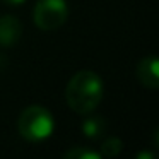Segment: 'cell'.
Here are the masks:
<instances>
[{
  "mask_svg": "<svg viewBox=\"0 0 159 159\" xmlns=\"http://www.w3.org/2000/svg\"><path fill=\"white\" fill-rule=\"evenodd\" d=\"M104 94L101 77L93 70H80L69 80L65 89V99L72 111L79 115H89L98 108Z\"/></svg>",
  "mask_w": 159,
  "mask_h": 159,
  "instance_id": "cell-1",
  "label": "cell"
},
{
  "mask_svg": "<svg viewBox=\"0 0 159 159\" xmlns=\"http://www.w3.org/2000/svg\"><path fill=\"white\" fill-rule=\"evenodd\" d=\"M19 134L29 142H43L53 134V115L39 104H31L21 113L17 121Z\"/></svg>",
  "mask_w": 159,
  "mask_h": 159,
  "instance_id": "cell-2",
  "label": "cell"
},
{
  "mask_svg": "<svg viewBox=\"0 0 159 159\" xmlns=\"http://www.w3.org/2000/svg\"><path fill=\"white\" fill-rule=\"evenodd\" d=\"M69 5L65 0H38L33 9V21L41 31H55L65 24Z\"/></svg>",
  "mask_w": 159,
  "mask_h": 159,
  "instance_id": "cell-3",
  "label": "cell"
},
{
  "mask_svg": "<svg viewBox=\"0 0 159 159\" xmlns=\"http://www.w3.org/2000/svg\"><path fill=\"white\" fill-rule=\"evenodd\" d=\"M157 58L156 57H145L140 62L137 63V69H135V74H137L139 82L142 84L147 89L156 91L159 87V72H157Z\"/></svg>",
  "mask_w": 159,
  "mask_h": 159,
  "instance_id": "cell-4",
  "label": "cell"
},
{
  "mask_svg": "<svg viewBox=\"0 0 159 159\" xmlns=\"http://www.w3.org/2000/svg\"><path fill=\"white\" fill-rule=\"evenodd\" d=\"M22 24L16 16L0 17V46H12L21 39Z\"/></svg>",
  "mask_w": 159,
  "mask_h": 159,
  "instance_id": "cell-5",
  "label": "cell"
},
{
  "mask_svg": "<svg viewBox=\"0 0 159 159\" xmlns=\"http://www.w3.org/2000/svg\"><path fill=\"white\" fill-rule=\"evenodd\" d=\"M106 130V121L101 116H89L82 121V132L87 139H98Z\"/></svg>",
  "mask_w": 159,
  "mask_h": 159,
  "instance_id": "cell-6",
  "label": "cell"
},
{
  "mask_svg": "<svg viewBox=\"0 0 159 159\" xmlns=\"http://www.w3.org/2000/svg\"><path fill=\"white\" fill-rule=\"evenodd\" d=\"M65 159H101V152H96L89 147H72L63 152Z\"/></svg>",
  "mask_w": 159,
  "mask_h": 159,
  "instance_id": "cell-7",
  "label": "cell"
},
{
  "mask_svg": "<svg viewBox=\"0 0 159 159\" xmlns=\"http://www.w3.org/2000/svg\"><path fill=\"white\" fill-rule=\"evenodd\" d=\"M123 149V142L120 140L118 137H108L104 139L103 145H101V156H108V157H115L118 156Z\"/></svg>",
  "mask_w": 159,
  "mask_h": 159,
  "instance_id": "cell-8",
  "label": "cell"
},
{
  "mask_svg": "<svg viewBox=\"0 0 159 159\" xmlns=\"http://www.w3.org/2000/svg\"><path fill=\"white\" fill-rule=\"evenodd\" d=\"M5 4H9V5H14V7H17V5H22L26 2V0H4Z\"/></svg>",
  "mask_w": 159,
  "mask_h": 159,
  "instance_id": "cell-9",
  "label": "cell"
},
{
  "mask_svg": "<svg viewBox=\"0 0 159 159\" xmlns=\"http://www.w3.org/2000/svg\"><path fill=\"white\" fill-rule=\"evenodd\" d=\"M144 157H154V154H151V152H140L137 156V159H144Z\"/></svg>",
  "mask_w": 159,
  "mask_h": 159,
  "instance_id": "cell-10",
  "label": "cell"
}]
</instances>
